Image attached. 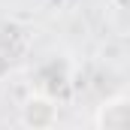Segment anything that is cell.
<instances>
[{
  "label": "cell",
  "mask_w": 130,
  "mask_h": 130,
  "mask_svg": "<svg viewBox=\"0 0 130 130\" xmlns=\"http://www.w3.org/2000/svg\"><path fill=\"white\" fill-rule=\"evenodd\" d=\"M115 9H124V12H130V0H109Z\"/></svg>",
  "instance_id": "4"
},
{
  "label": "cell",
  "mask_w": 130,
  "mask_h": 130,
  "mask_svg": "<svg viewBox=\"0 0 130 130\" xmlns=\"http://www.w3.org/2000/svg\"><path fill=\"white\" fill-rule=\"evenodd\" d=\"M94 124L103 130H130V97H109L94 115Z\"/></svg>",
  "instance_id": "2"
},
{
  "label": "cell",
  "mask_w": 130,
  "mask_h": 130,
  "mask_svg": "<svg viewBox=\"0 0 130 130\" xmlns=\"http://www.w3.org/2000/svg\"><path fill=\"white\" fill-rule=\"evenodd\" d=\"M36 85H39V91L42 94H48V97H61L67 88H70V67L64 61H48V64H42L36 70Z\"/></svg>",
  "instance_id": "3"
},
{
  "label": "cell",
  "mask_w": 130,
  "mask_h": 130,
  "mask_svg": "<svg viewBox=\"0 0 130 130\" xmlns=\"http://www.w3.org/2000/svg\"><path fill=\"white\" fill-rule=\"evenodd\" d=\"M21 124L33 130H45L58 124V100L36 91L33 97H27L21 103Z\"/></svg>",
  "instance_id": "1"
}]
</instances>
